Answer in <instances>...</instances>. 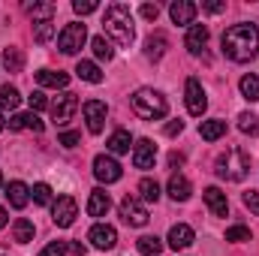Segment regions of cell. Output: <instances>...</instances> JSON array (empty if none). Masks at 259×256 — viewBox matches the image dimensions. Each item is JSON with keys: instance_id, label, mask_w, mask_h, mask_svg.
I'll return each instance as SVG.
<instances>
[{"instance_id": "16", "label": "cell", "mask_w": 259, "mask_h": 256, "mask_svg": "<svg viewBox=\"0 0 259 256\" xmlns=\"http://www.w3.org/2000/svg\"><path fill=\"white\" fill-rule=\"evenodd\" d=\"M205 205L211 208V214H214V217H226V214H229L226 193L220 190V187H208V190H205Z\"/></svg>"}, {"instance_id": "36", "label": "cell", "mask_w": 259, "mask_h": 256, "mask_svg": "<svg viewBox=\"0 0 259 256\" xmlns=\"http://www.w3.org/2000/svg\"><path fill=\"white\" fill-rule=\"evenodd\" d=\"M30 196H33L36 205H52V187H49V184H36V187L30 190Z\"/></svg>"}, {"instance_id": "21", "label": "cell", "mask_w": 259, "mask_h": 256, "mask_svg": "<svg viewBox=\"0 0 259 256\" xmlns=\"http://www.w3.org/2000/svg\"><path fill=\"white\" fill-rule=\"evenodd\" d=\"M6 199H9V205H12V208H24V205L30 202V190H27V184L12 181V184L6 187Z\"/></svg>"}, {"instance_id": "6", "label": "cell", "mask_w": 259, "mask_h": 256, "mask_svg": "<svg viewBox=\"0 0 259 256\" xmlns=\"http://www.w3.org/2000/svg\"><path fill=\"white\" fill-rule=\"evenodd\" d=\"M94 175H97V181H103V184H115V181H121L124 169H121V163H118L115 157L97 154V157H94Z\"/></svg>"}, {"instance_id": "17", "label": "cell", "mask_w": 259, "mask_h": 256, "mask_svg": "<svg viewBox=\"0 0 259 256\" xmlns=\"http://www.w3.org/2000/svg\"><path fill=\"white\" fill-rule=\"evenodd\" d=\"M112 208V199L106 190H91V199H88V214L91 217H106Z\"/></svg>"}, {"instance_id": "14", "label": "cell", "mask_w": 259, "mask_h": 256, "mask_svg": "<svg viewBox=\"0 0 259 256\" xmlns=\"http://www.w3.org/2000/svg\"><path fill=\"white\" fill-rule=\"evenodd\" d=\"M193 229L187 226V223H175L172 229H169V247L172 250H184V247H190L193 244Z\"/></svg>"}, {"instance_id": "49", "label": "cell", "mask_w": 259, "mask_h": 256, "mask_svg": "<svg viewBox=\"0 0 259 256\" xmlns=\"http://www.w3.org/2000/svg\"><path fill=\"white\" fill-rule=\"evenodd\" d=\"M3 226H6V211L0 208V229H3Z\"/></svg>"}, {"instance_id": "2", "label": "cell", "mask_w": 259, "mask_h": 256, "mask_svg": "<svg viewBox=\"0 0 259 256\" xmlns=\"http://www.w3.org/2000/svg\"><path fill=\"white\" fill-rule=\"evenodd\" d=\"M103 30H106L121 49H130V46H133V39H136V27H133V12H130L127 3H109V6H106Z\"/></svg>"}, {"instance_id": "43", "label": "cell", "mask_w": 259, "mask_h": 256, "mask_svg": "<svg viewBox=\"0 0 259 256\" xmlns=\"http://www.w3.org/2000/svg\"><path fill=\"white\" fill-rule=\"evenodd\" d=\"M157 15H160V6H157V3H145V6H142V18L157 21Z\"/></svg>"}, {"instance_id": "28", "label": "cell", "mask_w": 259, "mask_h": 256, "mask_svg": "<svg viewBox=\"0 0 259 256\" xmlns=\"http://www.w3.org/2000/svg\"><path fill=\"white\" fill-rule=\"evenodd\" d=\"M91 49H94L97 61H112V58H115V49H112V42H109L106 36H94V39H91Z\"/></svg>"}, {"instance_id": "19", "label": "cell", "mask_w": 259, "mask_h": 256, "mask_svg": "<svg viewBox=\"0 0 259 256\" xmlns=\"http://www.w3.org/2000/svg\"><path fill=\"white\" fill-rule=\"evenodd\" d=\"M205 42H208V27L205 24H190V30H187V39H184V46L199 55L202 49H205Z\"/></svg>"}, {"instance_id": "27", "label": "cell", "mask_w": 259, "mask_h": 256, "mask_svg": "<svg viewBox=\"0 0 259 256\" xmlns=\"http://www.w3.org/2000/svg\"><path fill=\"white\" fill-rule=\"evenodd\" d=\"M3 66H6V72H21V66H24V55H21V49H3Z\"/></svg>"}, {"instance_id": "26", "label": "cell", "mask_w": 259, "mask_h": 256, "mask_svg": "<svg viewBox=\"0 0 259 256\" xmlns=\"http://www.w3.org/2000/svg\"><path fill=\"white\" fill-rule=\"evenodd\" d=\"M166 36L163 33H154V36H148V42H145V55L151 58V61H160L163 55H166Z\"/></svg>"}, {"instance_id": "46", "label": "cell", "mask_w": 259, "mask_h": 256, "mask_svg": "<svg viewBox=\"0 0 259 256\" xmlns=\"http://www.w3.org/2000/svg\"><path fill=\"white\" fill-rule=\"evenodd\" d=\"M181 130H184V124H181V121H169V124H166V136H178Z\"/></svg>"}, {"instance_id": "50", "label": "cell", "mask_w": 259, "mask_h": 256, "mask_svg": "<svg viewBox=\"0 0 259 256\" xmlns=\"http://www.w3.org/2000/svg\"><path fill=\"white\" fill-rule=\"evenodd\" d=\"M3 127H6V124H3V115H0V133H3Z\"/></svg>"}, {"instance_id": "40", "label": "cell", "mask_w": 259, "mask_h": 256, "mask_svg": "<svg viewBox=\"0 0 259 256\" xmlns=\"http://www.w3.org/2000/svg\"><path fill=\"white\" fill-rule=\"evenodd\" d=\"M27 103H30V109H33V112L49 109V100H46V94H42V91H33V94L27 97Z\"/></svg>"}, {"instance_id": "22", "label": "cell", "mask_w": 259, "mask_h": 256, "mask_svg": "<svg viewBox=\"0 0 259 256\" xmlns=\"http://www.w3.org/2000/svg\"><path fill=\"white\" fill-rule=\"evenodd\" d=\"M199 136H202L205 142H217L220 136H226V121H220V118L202 121V124H199Z\"/></svg>"}, {"instance_id": "12", "label": "cell", "mask_w": 259, "mask_h": 256, "mask_svg": "<svg viewBox=\"0 0 259 256\" xmlns=\"http://www.w3.org/2000/svg\"><path fill=\"white\" fill-rule=\"evenodd\" d=\"M88 241H91L97 250H112V247L118 244V232H115L112 226H106V223H97V226L88 232Z\"/></svg>"}, {"instance_id": "23", "label": "cell", "mask_w": 259, "mask_h": 256, "mask_svg": "<svg viewBox=\"0 0 259 256\" xmlns=\"http://www.w3.org/2000/svg\"><path fill=\"white\" fill-rule=\"evenodd\" d=\"M9 130H33V133H42L46 124L30 112V115H12V121H9Z\"/></svg>"}, {"instance_id": "37", "label": "cell", "mask_w": 259, "mask_h": 256, "mask_svg": "<svg viewBox=\"0 0 259 256\" xmlns=\"http://www.w3.org/2000/svg\"><path fill=\"white\" fill-rule=\"evenodd\" d=\"M226 241H250V229L247 226H229L226 229Z\"/></svg>"}, {"instance_id": "48", "label": "cell", "mask_w": 259, "mask_h": 256, "mask_svg": "<svg viewBox=\"0 0 259 256\" xmlns=\"http://www.w3.org/2000/svg\"><path fill=\"white\" fill-rule=\"evenodd\" d=\"M169 163H172V166H181V163H184V157H181V154H172V157H169Z\"/></svg>"}, {"instance_id": "20", "label": "cell", "mask_w": 259, "mask_h": 256, "mask_svg": "<svg viewBox=\"0 0 259 256\" xmlns=\"http://www.w3.org/2000/svg\"><path fill=\"white\" fill-rule=\"evenodd\" d=\"M166 190H169V196H172L175 202H187L193 187H190V181H187L184 175H172V178H169V187H166Z\"/></svg>"}, {"instance_id": "18", "label": "cell", "mask_w": 259, "mask_h": 256, "mask_svg": "<svg viewBox=\"0 0 259 256\" xmlns=\"http://www.w3.org/2000/svg\"><path fill=\"white\" fill-rule=\"evenodd\" d=\"M36 84L58 91V88H66V84H69V75L61 72V69H58V72H55V69H39V72H36Z\"/></svg>"}, {"instance_id": "7", "label": "cell", "mask_w": 259, "mask_h": 256, "mask_svg": "<svg viewBox=\"0 0 259 256\" xmlns=\"http://www.w3.org/2000/svg\"><path fill=\"white\" fill-rule=\"evenodd\" d=\"M75 112H78V97H75V94H69V91H64V94L52 103V118H55V124H58V127L69 124Z\"/></svg>"}, {"instance_id": "5", "label": "cell", "mask_w": 259, "mask_h": 256, "mask_svg": "<svg viewBox=\"0 0 259 256\" xmlns=\"http://www.w3.org/2000/svg\"><path fill=\"white\" fill-rule=\"evenodd\" d=\"M84 39H88L84 24H81V21H69L64 30L58 33V49H61L64 55H75V52L84 46Z\"/></svg>"}, {"instance_id": "34", "label": "cell", "mask_w": 259, "mask_h": 256, "mask_svg": "<svg viewBox=\"0 0 259 256\" xmlns=\"http://www.w3.org/2000/svg\"><path fill=\"white\" fill-rule=\"evenodd\" d=\"M55 30H58V27H55L52 18H49V21H36V24H33V39H36V42H49V39L55 36Z\"/></svg>"}, {"instance_id": "8", "label": "cell", "mask_w": 259, "mask_h": 256, "mask_svg": "<svg viewBox=\"0 0 259 256\" xmlns=\"http://www.w3.org/2000/svg\"><path fill=\"white\" fill-rule=\"evenodd\" d=\"M75 217H78V205H75V199L72 196H61L55 205H52V220H55V226H72L75 223Z\"/></svg>"}, {"instance_id": "41", "label": "cell", "mask_w": 259, "mask_h": 256, "mask_svg": "<svg viewBox=\"0 0 259 256\" xmlns=\"http://www.w3.org/2000/svg\"><path fill=\"white\" fill-rule=\"evenodd\" d=\"M66 250H69V247H66V241H52L49 247H42V250H39V256H66Z\"/></svg>"}, {"instance_id": "38", "label": "cell", "mask_w": 259, "mask_h": 256, "mask_svg": "<svg viewBox=\"0 0 259 256\" xmlns=\"http://www.w3.org/2000/svg\"><path fill=\"white\" fill-rule=\"evenodd\" d=\"M55 3H33V6H27V12H33V15H42V21H49V15H55Z\"/></svg>"}, {"instance_id": "1", "label": "cell", "mask_w": 259, "mask_h": 256, "mask_svg": "<svg viewBox=\"0 0 259 256\" xmlns=\"http://www.w3.org/2000/svg\"><path fill=\"white\" fill-rule=\"evenodd\" d=\"M220 46H223V55H226L229 61L244 64V61H250V58L259 55V27L256 24H247V21L232 24V27L223 30Z\"/></svg>"}, {"instance_id": "4", "label": "cell", "mask_w": 259, "mask_h": 256, "mask_svg": "<svg viewBox=\"0 0 259 256\" xmlns=\"http://www.w3.org/2000/svg\"><path fill=\"white\" fill-rule=\"evenodd\" d=\"M250 172V157L241 148H229L223 157H217V175L226 181H244Z\"/></svg>"}, {"instance_id": "9", "label": "cell", "mask_w": 259, "mask_h": 256, "mask_svg": "<svg viewBox=\"0 0 259 256\" xmlns=\"http://www.w3.org/2000/svg\"><path fill=\"white\" fill-rule=\"evenodd\" d=\"M81 112H84V121H88V133H103L106 127V115H109V109H106V103L103 100H88L84 106H81Z\"/></svg>"}, {"instance_id": "51", "label": "cell", "mask_w": 259, "mask_h": 256, "mask_svg": "<svg viewBox=\"0 0 259 256\" xmlns=\"http://www.w3.org/2000/svg\"><path fill=\"white\" fill-rule=\"evenodd\" d=\"M0 187H3V175H0Z\"/></svg>"}, {"instance_id": "3", "label": "cell", "mask_w": 259, "mask_h": 256, "mask_svg": "<svg viewBox=\"0 0 259 256\" xmlns=\"http://www.w3.org/2000/svg\"><path fill=\"white\" fill-rule=\"evenodd\" d=\"M130 103H133V112H136L139 118H145V121H160V118H166V112H169L166 97H163L160 91H154V88H139Z\"/></svg>"}, {"instance_id": "39", "label": "cell", "mask_w": 259, "mask_h": 256, "mask_svg": "<svg viewBox=\"0 0 259 256\" xmlns=\"http://www.w3.org/2000/svg\"><path fill=\"white\" fill-rule=\"evenodd\" d=\"M72 9H75L78 15H91V12H97V9H100V3H97V0H75V3H72Z\"/></svg>"}, {"instance_id": "10", "label": "cell", "mask_w": 259, "mask_h": 256, "mask_svg": "<svg viewBox=\"0 0 259 256\" xmlns=\"http://www.w3.org/2000/svg\"><path fill=\"white\" fill-rule=\"evenodd\" d=\"M184 97H187V112L196 115V118L208 109V97H205V88L199 84V78H187V84H184Z\"/></svg>"}, {"instance_id": "25", "label": "cell", "mask_w": 259, "mask_h": 256, "mask_svg": "<svg viewBox=\"0 0 259 256\" xmlns=\"http://www.w3.org/2000/svg\"><path fill=\"white\" fill-rule=\"evenodd\" d=\"M109 151L112 154H130V145H133V136H130L127 130H115L112 136H109Z\"/></svg>"}, {"instance_id": "33", "label": "cell", "mask_w": 259, "mask_h": 256, "mask_svg": "<svg viewBox=\"0 0 259 256\" xmlns=\"http://www.w3.org/2000/svg\"><path fill=\"white\" fill-rule=\"evenodd\" d=\"M139 196H142L145 202H157V199H160V184H157L154 178H142V181H139Z\"/></svg>"}, {"instance_id": "42", "label": "cell", "mask_w": 259, "mask_h": 256, "mask_svg": "<svg viewBox=\"0 0 259 256\" xmlns=\"http://www.w3.org/2000/svg\"><path fill=\"white\" fill-rule=\"evenodd\" d=\"M58 142H61L64 148H75V145L81 142V136H78V133H72V130H66V133H61V136H58Z\"/></svg>"}, {"instance_id": "24", "label": "cell", "mask_w": 259, "mask_h": 256, "mask_svg": "<svg viewBox=\"0 0 259 256\" xmlns=\"http://www.w3.org/2000/svg\"><path fill=\"white\" fill-rule=\"evenodd\" d=\"M75 75L81 81H91V84H100L103 81V72H100V66L94 64V61H78L75 64Z\"/></svg>"}, {"instance_id": "32", "label": "cell", "mask_w": 259, "mask_h": 256, "mask_svg": "<svg viewBox=\"0 0 259 256\" xmlns=\"http://www.w3.org/2000/svg\"><path fill=\"white\" fill-rule=\"evenodd\" d=\"M163 250V241L157 238V235H145V238H139V253L142 256H160Z\"/></svg>"}, {"instance_id": "47", "label": "cell", "mask_w": 259, "mask_h": 256, "mask_svg": "<svg viewBox=\"0 0 259 256\" xmlns=\"http://www.w3.org/2000/svg\"><path fill=\"white\" fill-rule=\"evenodd\" d=\"M66 247H69V253H72V256H84V253H88V250H84V244H78V241H75V244H66Z\"/></svg>"}, {"instance_id": "35", "label": "cell", "mask_w": 259, "mask_h": 256, "mask_svg": "<svg viewBox=\"0 0 259 256\" xmlns=\"http://www.w3.org/2000/svg\"><path fill=\"white\" fill-rule=\"evenodd\" d=\"M238 130L247 133V136H259V118L256 115H250V112L238 115Z\"/></svg>"}, {"instance_id": "45", "label": "cell", "mask_w": 259, "mask_h": 256, "mask_svg": "<svg viewBox=\"0 0 259 256\" xmlns=\"http://www.w3.org/2000/svg\"><path fill=\"white\" fill-rule=\"evenodd\" d=\"M202 9H205V12H211V15H217V12H223V9H226V3H217V0H205V3H202Z\"/></svg>"}, {"instance_id": "11", "label": "cell", "mask_w": 259, "mask_h": 256, "mask_svg": "<svg viewBox=\"0 0 259 256\" xmlns=\"http://www.w3.org/2000/svg\"><path fill=\"white\" fill-rule=\"evenodd\" d=\"M121 217H124V223L130 226H145L151 217H148V208L136 199V196H124V202H121Z\"/></svg>"}, {"instance_id": "30", "label": "cell", "mask_w": 259, "mask_h": 256, "mask_svg": "<svg viewBox=\"0 0 259 256\" xmlns=\"http://www.w3.org/2000/svg\"><path fill=\"white\" fill-rule=\"evenodd\" d=\"M12 232H15V241H18V244H27V241H33V232H36V229H33V223H30V220H24V217H21V220H15Z\"/></svg>"}, {"instance_id": "29", "label": "cell", "mask_w": 259, "mask_h": 256, "mask_svg": "<svg viewBox=\"0 0 259 256\" xmlns=\"http://www.w3.org/2000/svg\"><path fill=\"white\" fill-rule=\"evenodd\" d=\"M238 88H241V94H244V100H250V103H256L259 100V75H244L241 81H238Z\"/></svg>"}, {"instance_id": "31", "label": "cell", "mask_w": 259, "mask_h": 256, "mask_svg": "<svg viewBox=\"0 0 259 256\" xmlns=\"http://www.w3.org/2000/svg\"><path fill=\"white\" fill-rule=\"evenodd\" d=\"M18 103H21V94L12 88V84H3L0 88V109H18Z\"/></svg>"}, {"instance_id": "13", "label": "cell", "mask_w": 259, "mask_h": 256, "mask_svg": "<svg viewBox=\"0 0 259 256\" xmlns=\"http://www.w3.org/2000/svg\"><path fill=\"white\" fill-rule=\"evenodd\" d=\"M154 160H157V145L151 139H139L136 142V151H133L136 169H154Z\"/></svg>"}, {"instance_id": "15", "label": "cell", "mask_w": 259, "mask_h": 256, "mask_svg": "<svg viewBox=\"0 0 259 256\" xmlns=\"http://www.w3.org/2000/svg\"><path fill=\"white\" fill-rule=\"evenodd\" d=\"M196 3H190V0H175L172 6H169V15H172V21L175 24H193L196 18Z\"/></svg>"}, {"instance_id": "44", "label": "cell", "mask_w": 259, "mask_h": 256, "mask_svg": "<svg viewBox=\"0 0 259 256\" xmlns=\"http://www.w3.org/2000/svg\"><path fill=\"white\" fill-rule=\"evenodd\" d=\"M244 205L253 211V214H259V193H253V190H247L244 193Z\"/></svg>"}]
</instances>
